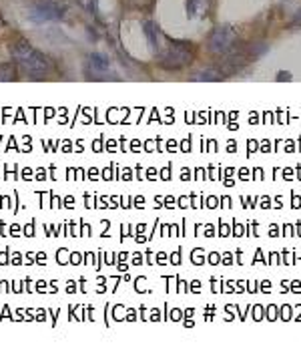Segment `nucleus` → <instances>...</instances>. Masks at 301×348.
<instances>
[{"mask_svg":"<svg viewBox=\"0 0 301 348\" xmlns=\"http://www.w3.org/2000/svg\"><path fill=\"white\" fill-rule=\"evenodd\" d=\"M14 79V67L6 65V67H0V81H10Z\"/></svg>","mask_w":301,"mask_h":348,"instance_id":"nucleus-7","label":"nucleus"},{"mask_svg":"<svg viewBox=\"0 0 301 348\" xmlns=\"http://www.w3.org/2000/svg\"><path fill=\"white\" fill-rule=\"evenodd\" d=\"M145 32H147V39H149V45L153 48H157V26L153 23H145Z\"/></svg>","mask_w":301,"mask_h":348,"instance_id":"nucleus-6","label":"nucleus"},{"mask_svg":"<svg viewBox=\"0 0 301 348\" xmlns=\"http://www.w3.org/2000/svg\"><path fill=\"white\" fill-rule=\"evenodd\" d=\"M293 24H297V26H301V10L295 14V19H293Z\"/></svg>","mask_w":301,"mask_h":348,"instance_id":"nucleus-9","label":"nucleus"},{"mask_svg":"<svg viewBox=\"0 0 301 348\" xmlns=\"http://www.w3.org/2000/svg\"><path fill=\"white\" fill-rule=\"evenodd\" d=\"M235 39H237V34H235V30H233V26L229 24H221V26H217L211 34H209V50L213 52V54H225V52H229L231 47L235 45Z\"/></svg>","mask_w":301,"mask_h":348,"instance_id":"nucleus-1","label":"nucleus"},{"mask_svg":"<svg viewBox=\"0 0 301 348\" xmlns=\"http://www.w3.org/2000/svg\"><path fill=\"white\" fill-rule=\"evenodd\" d=\"M191 59H193V54H191L189 45L177 41V43H173V45L169 47V50L161 57V67L167 70H177L181 69V67H185V65H189Z\"/></svg>","mask_w":301,"mask_h":348,"instance_id":"nucleus-2","label":"nucleus"},{"mask_svg":"<svg viewBox=\"0 0 301 348\" xmlns=\"http://www.w3.org/2000/svg\"><path fill=\"white\" fill-rule=\"evenodd\" d=\"M199 4H201V0H187V12H189V16H195V14H197Z\"/></svg>","mask_w":301,"mask_h":348,"instance_id":"nucleus-8","label":"nucleus"},{"mask_svg":"<svg viewBox=\"0 0 301 348\" xmlns=\"http://www.w3.org/2000/svg\"><path fill=\"white\" fill-rule=\"evenodd\" d=\"M223 72L217 69L211 70H197L191 75V81H201V83H217V81H223Z\"/></svg>","mask_w":301,"mask_h":348,"instance_id":"nucleus-3","label":"nucleus"},{"mask_svg":"<svg viewBox=\"0 0 301 348\" xmlns=\"http://www.w3.org/2000/svg\"><path fill=\"white\" fill-rule=\"evenodd\" d=\"M10 50H12V57H14V59H18L21 63H23L24 59H28V57L34 52L32 47H30L26 41H16V43L10 47Z\"/></svg>","mask_w":301,"mask_h":348,"instance_id":"nucleus-5","label":"nucleus"},{"mask_svg":"<svg viewBox=\"0 0 301 348\" xmlns=\"http://www.w3.org/2000/svg\"><path fill=\"white\" fill-rule=\"evenodd\" d=\"M38 14L45 19V21H54L63 14V8H58V4H52V2H43L38 4Z\"/></svg>","mask_w":301,"mask_h":348,"instance_id":"nucleus-4","label":"nucleus"}]
</instances>
